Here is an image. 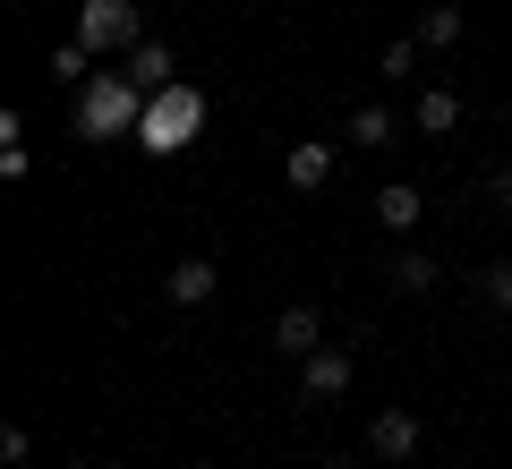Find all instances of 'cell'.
<instances>
[{"label": "cell", "instance_id": "cell-16", "mask_svg": "<svg viewBox=\"0 0 512 469\" xmlns=\"http://www.w3.org/2000/svg\"><path fill=\"white\" fill-rule=\"evenodd\" d=\"M52 77H60V86H86V77H94V52H86V43H60V52H52Z\"/></svg>", "mask_w": 512, "mask_h": 469}, {"label": "cell", "instance_id": "cell-19", "mask_svg": "<svg viewBox=\"0 0 512 469\" xmlns=\"http://www.w3.org/2000/svg\"><path fill=\"white\" fill-rule=\"evenodd\" d=\"M487 197H495V205H512V163H504V171L487 180Z\"/></svg>", "mask_w": 512, "mask_h": 469}, {"label": "cell", "instance_id": "cell-10", "mask_svg": "<svg viewBox=\"0 0 512 469\" xmlns=\"http://www.w3.org/2000/svg\"><path fill=\"white\" fill-rule=\"evenodd\" d=\"M419 214H427V197H419V188H410V180L376 188V222H384V231H393V239H402V231H419Z\"/></svg>", "mask_w": 512, "mask_h": 469}, {"label": "cell", "instance_id": "cell-17", "mask_svg": "<svg viewBox=\"0 0 512 469\" xmlns=\"http://www.w3.org/2000/svg\"><path fill=\"white\" fill-rule=\"evenodd\" d=\"M419 52H427L419 35H393V43H384V77H410V69H419Z\"/></svg>", "mask_w": 512, "mask_h": 469}, {"label": "cell", "instance_id": "cell-5", "mask_svg": "<svg viewBox=\"0 0 512 469\" xmlns=\"http://www.w3.org/2000/svg\"><path fill=\"white\" fill-rule=\"evenodd\" d=\"M419 444H427L419 410H376V427H367V452H376V461H410Z\"/></svg>", "mask_w": 512, "mask_h": 469}, {"label": "cell", "instance_id": "cell-4", "mask_svg": "<svg viewBox=\"0 0 512 469\" xmlns=\"http://www.w3.org/2000/svg\"><path fill=\"white\" fill-rule=\"evenodd\" d=\"M350 376H359V367H350V350H342V342H325L316 359H299V401H342V393H350Z\"/></svg>", "mask_w": 512, "mask_h": 469}, {"label": "cell", "instance_id": "cell-8", "mask_svg": "<svg viewBox=\"0 0 512 469\" xmlns=\"http://www.w3.org/2000/svg\"><path fill=\"white\" fill-rule=\"evenodd\" d=\"M282 180H291L299 197H308V188H325V180H333V145H325V137H299L291 154H282Z\"/></svg>", "mask_w": 512, "mask_h": 469}, {"label": "cell", "instance_id": "cell-2", "mask_svg": "<svg viewBox=\"0 0 512 469\" xmlns=\"http://www.w3.org/2000/svg\"><path fill=\"white\" fill-rule=\"evenodd\" d=\"M197 137H205V94L180 77V86H163V94L146 103V120H137V145H146V154H188Z\"/></svg>", "mask_w": 512, "mask_h": 469}, {"label": "cell", "instance_id": "cell-14", "mask_svg": "<svg viewBox=\"0 0 512 469\" xmlns=\"http://www.w3.org/2000/svg\"><path fill=\"white\" fill-rule=\"evenodd\" d=\"M342 137L376 154V145H393V111H384V103H359V111H350V128H342Z\"/></svg>", "mask_w": 512, "mask_h": 469}, {"label": "cell", "instance_id": "cell-12", "mask_svg": "<svg viewBox=\"0 0 512 469\" xmlns=\"http://www.w3.org/2000/svg\"><path fill=\"white\" fill-rule=\"evenodd\" d=\"M436 282H444V265H436L427 248H402V256H393V290H402V299H427Z\"/></svg>", "mask_w": 512, "mask_h": 469}, {"label": "cell", "instance_id": "cell-13", "mask_svg": "<svg viewBox=\"0 0 512 469\" xmlns=\"http://www.w3.org/2000/svg\"><path fill=\"white\" fill-rule=\"evenodd\" d=\"M419 43H427V52H453V43H461V0H436V9H427Z\"/></svg>", "mask_w": 512, "mask_h": 469}, {"label": "cell", "instance_id": "cell-20", "mask_svg": "<svg viewBox=\"0 0 512 469\" xmlns=\"http://www.w3.org/2000/svg\"><path fill=\"white\" fill-rule=\"evenodd\" d=\"M504 137H512V111H504Z\"/></svg>", "mask_w": 512, "mask_h": 469}, {"label": "cell", "instance_id": "cell-11", "mask_svg": "<svg viewBox=\"0 0 512 469\" xmlns=\"http://www.w3.org/2000/svg\"><path fill=\"white\" fill-rule=\"evenodd\" d=\"M410 120H419V137H453V128H461V94L453 86H427Z\"/></svg>", "mask_w": 512, "mask_h": 469}, {"label": "cell", "instance_id": "cell-6", "mask_svg": "<svg viewBox=\"0 0 512 469\" xmlns=\"http://www.w3.org/2000/svg\"><path fill=\"white\" fill-rule=\"evenodd\" d=\"M274 350L282 359H316V350H325V316H316V307H282L274 316Z\"/></svg>", "mask_w": 512, "mask_h": 469}, {"label": "cell", "instance_id": "cell-1", "mask_svg": "<svg viewBox=\"0 0 512 469\" xmlns=\"http://www.w3.org/2000/svg\"><path fill=\"white\" fill-rule=\"evenodd\" d=\"M154 94L137 86V77L111 60V69H94L86 86H77V137L86 145H111V137H137V120H146Z\"/></svg>", "mask_w": 512, "mask_h": 469}, {"label": "cell", "instance_id": "cell-21", "mask_svg": "<svg viewBox=\"0 0 512 469\" xmlns=\"http://www.w3.org/2000/svg\"><path fill=\"white\" fill-rule=\"evenodd\" d=\"M69 469H86V461H69Z\"/></svg>", "mask_w": 512, "mask_h": 469}, {"label": "cell", "instance_id": "cell-9", "mask_svg": "<svg viewBox=\"0 0 512 469\" xmlns=\"http://www.w3.org/2000/svg\"><path fill=\"white\" fill-rule=\"evenodd\" d=\"M120 69L137 77V86H146V94H163V86H180V60H171V43H154V35L137 43V52H128Z\"/></svg>", "mask_w": 512, "mask_h": 469}, {"label": "cell", "instance_id": "cell-18", "mask_svg": "<svg viewBox=\"0 0 512 469\" xmlns=\"http://www.w3.org/2000/svg\"><path fill=\"white\" fill-rule=\"evenodd\" d=\"M26 452H35V435H26V427H18V418H9V427H0V461L18 469V461H26Z\"/></svg>", "mask_w": 512, "mask_h": 469}, {"label": "cell", "instance_id": "cell-7", "mask_svg": "<svg viewBox=\"0 0 512 469\" xmlns=\"http://www.w3.org/2000/svg\"><path fill=\"white\" fill-rule=\"evenodd\" d=\"M214 290H222V273L205 265V256H180V265L163 273V299H171V307H205Z\"/></svg>", "mask_w": 512, "mask_h": 469}, {"label": "cell", "instance_id": "cell-3", "mask_svg": "<svg viewBox=\"0 0 512 469\" xmlns=\"http://www.w3.org/2000/svg\"><path fill=\"white\" fill-rule=\"evenodd\" d=\"M77 43L103 60H128L146 43V18H137V0H77Z\"/></svg>", "mask_w": 512, "mask_h": 469}, {"label": "cell", "instance_id": "cell-15", "mask_svg": "<svg viewBox=\"0 0 512 469\" xmlns=\"http://www.w3.org/2000/svg\"><path fill=\"white\" fill-rule=\"evenodd\" d=\"M478 299H487L495 316H512V256H495V265H478Z\"/></svg>", "mask_w": 512, "mask_h": 469}]
</instances>
